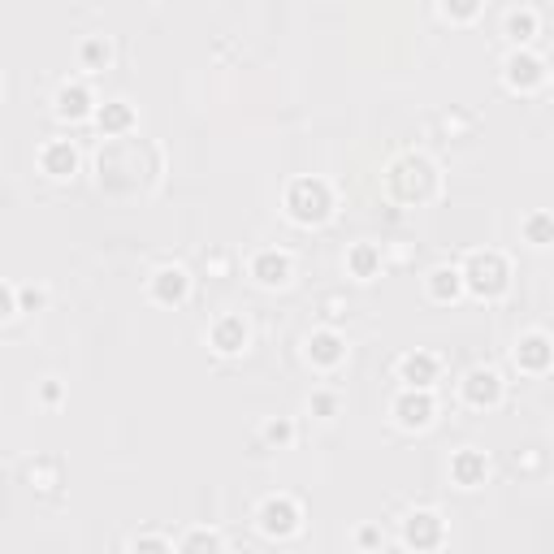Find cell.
I'll return each instance as SVG.
<instances>
[{"instance_id":"9c48e42d","label":"cell","mask_w":554,"mask_h":554,"mask_svg":"<svg viewBox=\"0 0 554 554\" xmlns=\"http://www.w3.org/2000/svg\"><path fill=\"white\" fill-rule=\"evenodd\" d=\"M39 169H44L48 178H70L74 169H78V152H74V143L70 139H52L39 148Z\"/></svg>"},{"instance_id":"e0dca14e","label":"cell","mask_w":554,"mask_h":554,"mask_svg":"<svg viewBox=\"0 0 554 554\" xmlns=\"http://www.w3.org/2000/svg\"><path fill=\"white\" fill-rule=\"evenodd\" d=\"M459 290H464V269H455V265H438V269L429 273V295L438 299V303L459 299Z\"/></svg>"},{"instance_id":"8992f818","label":"cell","mask_w":554,"mask_h":554,"mask_svg":"<svg viewBox=\"0 0 554 554\" xmlns=\"http://www.w3.org/2000/svg\"><path fill=\"white\" fill-rule=\"evenodd\" d=\"M394 420H399L403 429H425L433 416H438V403H433L429 390H403L399 399H394Z\"/></svg>"},{"instance_id":"7402d4cb","label":"cell","mask_w":554,"mask_h":554,"mask_svg":"<svg viewBox=\"0 0 554 554\" xmlns=\"http://www.w3.org/2000/svg\"><path fill=\"white\" fill-rule=\"evenodd\" d=\"M524 239H529L533 247H546V243H554V217H546V213H533L529 221H524Z\"/></svg>"},{"instance_id":"d4e9b609","label":"cell","mask_w":554,"mask_h":554,"mask_svg":"<svg viewBox=\"0 0 554 554\" xmlns=\"http://www.w3.org/2000/svg\"><path fill=\"white\" fill-rule=\"evenodd\" d=\"M83 61L87 65H104V61H109V44H104V39H87V44H83Z\"/></svg>"},{"instance_id":"2e32d148","label":"cell","mask_w":554,"mask_h":554,"mask_svg":"<svg viewBox=\"0 0 554 554\" xmlns=\"http://www.w3.org/2000/svg\"><path fill=\"white\" fill-rule=\"evenodd\" d=\"M542 78H546V70L533 52H511L507 57V83L511 87H537Z\"/></svg>"},{"instance_id":"6da1fadb","label":"cell","mask_w":554,"mask_h":554,"mask_svg":"<svg viewBox=\"0 0 554 554\" xmlns=\"http://www.w3.org/2000/svg\"><path fill=\"white\" fill-rule=\"evenodd\" d=\"M386 182H390L394 200L425 204V200H433V191H438V169H433V161H425L420 152H403L399 161L390 165Z\"/></svg>"},{"instance_id":"f1b7e54d","label":"cell","mask_w":554,"mask_h":554,"mask_svg":"<svg viewBox=\"0 0 554 554\" xmlns=\"http://www.w3.org/2000/svg\"><path fill=\"white\" fill-rule=\"evenodd\" d=\"M22 303H26V308H39V303H44V295H39V290H22Z\"/></svg>"},{"instance_id":"4316f807","label":"cell","mask_w":554,"mask_h":554,"mask_svg":"<svg viewBox=\"0 0 554 554\" xmlns=\"http://www.w3.org/2000/svg\"><path fill=\"white\" fill-rule=\"evenodd\" d=\"M312 407H316V412H321V416H334V394H316V399H312Z\"/></svg>"},{"instance_id":"ba28073f","label":"cell","mask_w":554,"mask_h":554,"mask_svg":"<svg viewBox=\"0 0 554 554\" xmlns=\"http://www.w3.org/2000/svg\"><path fill=\"white\" fill-rule=\"evenodd\" d=\"M516 364L524 368V373H546V368L554 364V342L546 338V334H524L520 342H516Z\"/></svg>"},{"instance_id":"9a60e30c","label":"cell","mask_w":554,"mask_h":554,"mask_svg":"<svg viewBox=\"0 0 554 554\" xmlns=\"http://www.w3.org/2000/svg\"><path fill=\"white\" fill-rule=\"evenodd\" d=\"M485 472H490V459H485V451H459L451 459V481L455 485H464V490H472V485H481L485 481Z\"/></svg>"},{"instance_id":"30bf717a","label":"cell","mask_w":554,"mask_h":554,"mask_svg":"<svg viewBox=\"0 0 554 554\" xmlns=\"http://www.w3.org/2000/svg\"><path fill=\"white\" fill-rule=\"evenodd\" d=\"M252 277L260 286H286L290 282V256L277 252V247H265V252L252 256Z\"/></svg>"},{"instance_id":"83f0119b","label":"cell","mask_w":554,"mask_h":554,"mask_svg":"<svg viewBox=\"0 0 554 554\" xmlns=\"http://www.w3.org/2000/svg\"><path fill=\"white\" fill-rule=\"evenodd\" d=\"M377 542H381V529H373V524L360 529V546H377Z\"/></svg>"},{"instance_id":"cb8c5ba5","label":"cell","mask_w":554,"mask_h":554,"mask_svg":"<svg viewBox=\"0 0 554 554\" xmlns=\"http://www.w3.org/2000/svg\"><path fill=\"white\" fill-rule=\"evenodd\" d=\"M130 554H174V546H169L165 537H156V533H143V537H135Z\"/></svg>"},{"instance_id":"603a6c76","label":"cell","mask_w":554,"mask_h":554,"mask_svg":"<svg viewBox=\"0 0 554 554\" xmlns=\"http://www.w3.org/2000/svg\"><path fill=\"white\" fill-rule=\"evenodd\" d=\"M533 31H537V13L533 9H511L507 13V35L516 39V44H520V39H529Z\"/></svg>"},{"instance_id":"52a82bcc","label":"cell","mask_w":554,"mask_h":554,"mask_svg":"<svg viewBox=\"0 0 554 554\" xmlns=\"http://www.w3.org/2000/svg\"><path fill=\"white\" fill-rule=\"evenodd\" d=\"M459 390H464L468 407H498L503 403V377H498L494 368H472Z\"/></svg>"},{"instance_id":"7a4b0ae2","label":"cell","mask_w":554,"mask_h":554,"mask_svg":"<svg viewBox=\"0 0 554 554\" xmlns=\"http://www.w3.org/2000/svg\"><path fill=\"white\" fill-rule=\"evenodd\" d=\"M286 213L299 221V226H316L334 213V191H329L325 178H295L286 187Z\"/></svg>"},{"instance_id":"7c38bea8","label":"cell","mask_w":554,"mask_h":554,"mask_svg":"<svg viewBox=\"0 0 554 554\" xmlns=\"http://www.w3.org/2000/svg\"><path fill=\"white\" fill-rule=\"evenodd\" d=\"M187 290H191L187 269L165 265V269L152 273V299H156V303H182V299H187Z\"/></svg>"},{"instance_id":"277c9868","label":"cell","mask_w":554,"mask_h":554,"mask_svg":"<svg viewBox=\"0 0 554 554\" xmlns=\"http://www.w3.org/2000/svg\"><path fill=\"white\" fill-rule=\"evenodd\" d=\"M299 520H303V511H299V503L290 494H273L256 511V524H260V533H265V537H290L299 529Z\"/></svg>"},{"instance_id":"ffe728a7","label":"cell","mask_w":554,"mask_h":554,"mask_svg":"<svg viewBox=\"0 0 554 554\" xmlns=\"http://www.w3.org/2000/svg\"><path fill=\"white\" fill-rule=\"evenodd\" d=\"M178 554H226V546H221V533L217 529H191L178 542Z\"/></svg>"},{"instance_id":"3957f363","label":"cell","mask_w":554,"mask_h":554,"mask_svg":"<svg viewBox=\"0 0 554 554\" xmlns=\"http://www.w3.org/2000/svg\"><path fill=\"white\" fill-rule=\"evenodd\" d=\"M507 256L503 252H472L464 260V286L472 290V295H481V299H494V295H503L507 290Z\"/></svg>"},{"instance_id":"484cf974","label":"cell","mask_w":554,"mask_h":554,"mask_svg":"<svg viewBox=\"0 0 554 554\" xmlns=\"http://www.w3.org/2000/svg\"><path fill=\"white\" fill-rule=\"evenodd\" d=\"M265 438H269V442H290V438H295V429H290V420H269V425H265Z\"/></svg>"},{"instance_id":"ac0fdd59","label":"cell","mask_w":554,"mask_h":554,"mask_svg":"<svg viewBox=\"0 0 554 554\" xmlns=\"http://www.w3.org/2000/svg\"><path fill=\"white\" fill-rule=\"evenodd\" d=\"M135 126V109H130L126 100H109L100 109V130L104 135H122V130Z\"/></svg>"},{"instance_id":"5bb4252c","label":"cell","mask_w":554,"mask_h":554,"mask_svg":"<svg viewBox=\"0 0 554 554\" xmlns=\"http://www.w3.org/2000/svg\"><path fill=\"white\" fill-rule=\"evenodd\" d=\"M342 355H347V342H342L334 329H316V334L308 338V360L316 368H338Z\"/></svg>"},{"instance_id":"4fadbf2b","label":"cell","mask_w":554,"mask_h":554,"mask_svg":"<svg viewBox=\"0 0 554 554\" xmlns=\"http://www.w3.org/2000/svg\"><path fill=\"white\" fill-rule=\"evenodd\" d=\"M208 338H213V347L221 355H239L247 347V321L239 312H230V316H221V321L208 329Z\"/></svg>"},{"instance_id":"8fae6325","label":"cell","mask_w":554,"mask_h":554,"mask_svg":"<svg viewBox=\"0 0 554 554\" xmlns=\"http://www.w3.org/2000/svg\"><path fill=\"white\" fill-rule=\"evenodd\" d=\"M399 377L407 381V390H429L433 381H438V355H429V351H412V355H403Z\"/></svg>"},{"instance_id":"44dd1931","label":"cell","mask_w":554,"mask_h":554,"mask_svg":"<svg viewBox=\"0 0 554 554\" xmlns=\"http://www.w3.org/2000/svg\"><path fill=\"white\" fill-rule=\"evenodd\" d=\"M347 269H351V277H373L381 269V252L373 243H355L347 252Z\"/></svg>"},{"instance_id":"5b68a950","label":"cell","mask_w":554,"mask_h":554,"mask_svg":"<svg viewBox=\"0 0 554 554\" xmlns=\"http://www.w3.org/2000/svg\"><path fill=\"white\" fill-rule=\"evenodd\" d=\"M442 537H446V524H442L438 511H412V516L403 520V542L412 546L416 554L438 550V546H442Z\"/></svg>"},{"instance_id":"d6986e66","label":"cell","mask_w":554,"mask_h":554,"mask_svg":"<svg viewBox=\"0 0 554 554\" xmlns=\"http://www.w3.org/2000/svg\"><path fill=\"white\" fill-rule=\"evenodd\" d=\"M87 109H91V91L83 83H65L57 91V113L61 117H83Z\"/></svg>"}]
</instances>
